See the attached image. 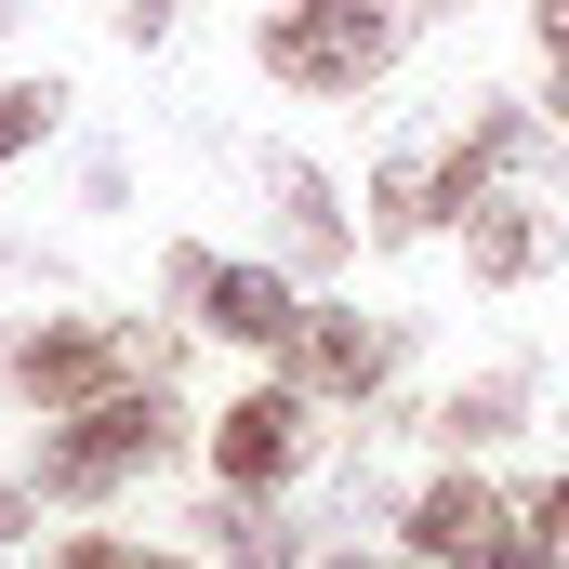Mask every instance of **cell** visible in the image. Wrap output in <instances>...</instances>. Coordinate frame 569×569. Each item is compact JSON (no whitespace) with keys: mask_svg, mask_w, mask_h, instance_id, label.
Returning a JSON list of instances; mask_svg holds the SVG:
<instances>
[{"mask_svg":"<svg viewBox=\"0 0 569 569\" xmlns=\"http://www.w3.org/2000/svg\"><path fill=\"white\" fill-rule=\"evenodd\" d=\"M517 543V490L490 463H425L398 490V569H490Z\"/></svg>","mask_w":569,"mask_h":569,"instance_id":"7","label":"cell"},{"mask_svg":"<svg viewBox=\"0 0 569 569\" xmlns=\"http://www.w3.org/2000/svg\"><path fill=\"white\" fill-rule=\"evenodd\" d=\"M305 569H398V557H371V543H318Z\"/></svg>","mask_w":569,"mask_h":569,"instance_id":"20","label":"cell"},{"mask_svg":"<svg viewBox=\"0 0 569 569\" xmlns=\"http://www.w3.org/2000/svg\"><path fill=\"white\" fill-rule=\"evenodd\" d=\"M490 569H569V557H543V543H530V530H517V543H503V557Z\"/></svg>","mask_w":569,"mask_h":569,"instance_id":"22","label":"cell"},{"mask_svg":"<svg viewBox=\"0 0 569 569\" xmlns=\"http://www.w3.org/2000/svg\"><path fill=\"white\" fill-rule=\"evenodd\" d=\"M252 186L279 199V239H291V279H331V266H358V212H345V186L305 159V146H266L252 159Z\"/></svg>","mask_w":569,"mask_h":569,"instance_id":"10","label":"cell"},{"mask_svg":"<svg viewBox=\"0 0 569 569\" xmlns=\"http://www.w3.org/2000/svg\"><path fill=\"white\" fill-rule=\"evenodd\" d=\"M40 569H186V557H159V543H133V530H67Z\"/></svg>","mask_w":569,"mask_h":569,"instance_id":"15","label":"cell"},{"mask_svg":"<svg viewBox=\"0 0 569 569\" xmlns=\"http://www.w3.org/2000/svg\"><path fill=\"white\" fill-rule=\"evenodd\" d=\"M291 385L318 398V411H385V385L411 371V318H371V305H331V291H305V318H291Z\"/></svg>","mask_w":569,"mask_h":569,"instance_id":"6","label":"cell"},{"mask_svg":"<svg viewBox=\"0 0 569 569\" xmlns=\"http://www.w3.org/2000/svg\"><path fill=\"white\" fill-rule=\"evenodd\" d=\"M199 530H212V569H305V557H318V543H305V517H291L279 490H226Z\"/></svg>","mask_w":569,"mask_h":569,"instance_id":"12","label":"cell"},{"mask_svg":"<svg viewBox=\"0 0 569 569\" xmlns=\"http://www.w3.org/2000/svg\"><path fill=\"white\" fill-rule=\"evenodd\" d=\"M557 120L530 107V93H463V120L425 146V199H437V239L477 212V199H503V186H557Z\"/></svg>","mask_w":569,"mask_h":569,"instance_id":"4","label":"cell"},{"mask_svg":"<svg viewBox=\"0 0 569 569\" xmlns=\"http://www.w3.org/2000/svg\"><path fill=\"white\" fill-rule=\"evenodd\" d=\"M172 13L186 0H120V40H172Z\"/></svg>","mask_w":569,"mask_h":569,"instance_id":"17","label":"cell"},{"mask_svg":"<svg viewBox=\"0 0 569 569\" xmlns=\"http://www.w3.org/2000/svg\"><path fill=\"white\" fill-rule=\"evenodd\" d=\"M530 411H543V371H530V358H490V371H463L425 411V437H437V463H490V450L530 437Z\"/></svg>","mask_w":569,"mask_h":569,"instance_id":"11","label":"cell"},{"mask_svg":"<svg viewBox=\"0 0 569 569\" xmlns=\"http://www.w3.org/2000/svg\"><path fill=\"white\" fill-rule=\"evenodd\" d=\"M517 530H530L543 557H569V463H557V477H530V490H517Z\"/></svg>","mask_w":569,"mask_h":569,"instance_id":"16","label":"cell"},{"mask_svg":"<svg viewBox=\"0 0 569 569\" xmlns=\"http://www.w3.org/2000/svg\"><path fill=\"white\" fill-rule=\"evenodd\" d=\"M53 120H67V80H0V172L53 133Z\"/></svg>","mask_w":569,"mask_h":569,"instance_id":"14","label":"cell"},{"mask_svg":"<svg viewBox=\"0 0 569 569\" xmlns=\"http://www.w3.org/2000/svg\"><path fill=\"white\" fill-rule=\"evenodd\" d=\"M530 53H543V67L569 53V0H530Z\"/></svg>","mask_w":569,"mask_h":569,"instance_id":"18","label":"cell"},{"mask_svg":"<svg viewBox=\"0 0 569 569\" xmlns=\"http://www.w3.org/2000/svg\"><path fill=\"white\" fill-rule=\"evenodd\" d=\"M305 463H318V398H305L291 371L239 385V398L212 411V477H226V490H291Z\"/></svg>","mask_w":569,"mask_h":569,"instance_id":"8","label":"cell"},{"mask_svg":"<svg viewBox=\"0 0 569 569\" xmlns=\"http://www.w3.org/2000/svg\"><path fill=\"white\" fill-rule=\"evenodd\" d=\"M437 199H425V146H385L371 159V252H425Z\"/></svg>","mask_w":569,"mask_h":569,"instance_id":"13","label":"cell"},{"mask_svg":"<svg viewBox=\"0 0 569 569\" xmlns=\"http://www.w3.org/2000/svg\"><path fill=\"white\" fill-rule=\"evenodd\" d=\"M159 291L186 305V331H212V345H239V358H291V318H305V279H291V266H239V252H212V239H172V252H159Z\"/></svg>","mask_w":569,"mask_h":569,"instance_id":"5","label":"cell"},{"mask_svg":"<svg viewBox=\"0 0 569 569\" xmlns=\"http://www.w3.org/2000/svg\"><path fill=\"white\" fill-rule=\"evenodd\" d=\"M450 239H463V279L477 291H543L557 252H569V212H557V186H503V199H477Z\"/></svg>","mask_w":569,"mask_h":569,"instance_id":"9","label":"cell"},{"mask_svg":"<svg viewBox=\"0 0 569 569\" xmlns=\"http://www.w3.org/2000/svg\"><path fill=\"white\" fill-rule=\"evenodd\" d=\"M0 27H13V0H0Z\"/></svg>","mask_w":569,"mask_h":569,"instance_id":"24","label":"cell"},{"mask_svg":"<svg viewBox=\"0 0 569 569\" xmlns=\"http://www.w3.org/2000/svg\"><path fill=\"white\" fill-rule=\"evenodd\" d=\"M13 530H40V490H27V477H0V543H13Z\"/></svg>","mask_w":569,"mask_h":569,"instance_id":"19","label":"cell"},{"mask_svg":"<svg viewBox=\"0 0 569 569\" xmlns=\"http://www.w3.org/2000/svg\"><path fill=\"white\" fill-rule=\"evenodd\" d=\"M172 437H186L172 385H120V398H93V411H53L27 490H40V503H107V490H133V477L172 463Z\"/></svg>","mask_w":569,"mask_h":569,"instance_id":"3","label":"cell"},{"mask_svg":"<svg viewBox=\"0 0 569 569\" xmlns=\"http://www.w3.org/2000/svg\"><path fill=\"white\" fill-rule=\"evenodd\" d=\"M463 13H477V0H411V27H463Z\"/></svg>","mask_w":569,"mask_h":569,"instance_id":"23","label":"cell"},{"mask_svg":"<svg viewBox=\"0 0 569 569\" xmlns=\"http://www.w3.org/2000/svg\"><path fill=\"white\" fill-rule=\"evenodd\" d=\"M543 120H557V146H569V53L543 67Z\"/></svg>","mask_w":569,"mask_h":569,"instance_id":"21","label":"cell"},{"mask_svg":"<svg viewBox=\"0 0 569 569\" xmlns=\"http://www.w3.org/2000/svg\"><path fill=\"white\" fill-rule=\"evenodd\" d=\"M172 371H186V318H27L13 358H0V385L40 425L53 411H93L120 385H172Z\"/></svg>","mask_w":569,"mask_h":569,"instance_id":"1","label":"cell"},{"mask_svg":"<svg viewBox=\"0 0 569 569\" xmlns=\"http://www.w3.org/2000/svg\"><path fill=\"white\" fill-rule=\"evenodd\" d=\"M398 53H411V0H266V27H252V67L318 107L398 80Z\"/></svg>","mask_w":569,"mask_h":569,"instance_id":"2","label":"cell"}]
</instances>
